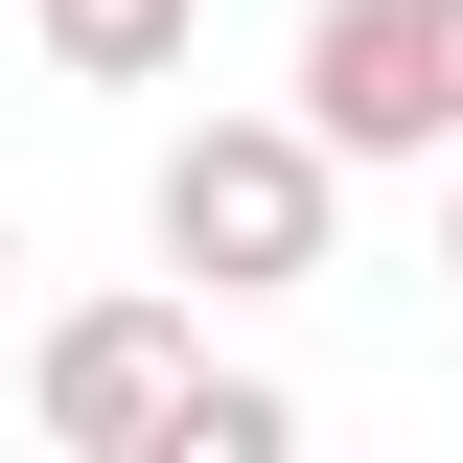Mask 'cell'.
<instances>
[{"label": "cell", "mask_w": 463, "mask_h": 463, "mask_svg": "<svg viewBox=\"0 0 463 463\" xmlns=\"http://www.w3.org/2000/svg\"><path fill=\"white\" fill-rule=\"evenodd\" d=\"M139 232H163L185 301H279V279H325V232H347V139L301 93L279 116H185L163 185H139Z\"/></svg>", "instance_id": "6da1fadb"}, {"label": "cell", "mask_w": 463, "mask_h": 463, "mask_svg": "<svg viewBox=\"0 0 463 463\" xmlns=\"http://www.w3.org/2000/svg\"><path fill=\"white\" fill-rule=\"evenodd\" d=\"M301 440V394H279V371H209V394H185V440L163 463H279Z\"/></svg>", "instance_id": "5b68a950"}, {"label": "cell", "mask_w": 463, "mask_h": 463, "mask_svg": "<svg viewBox=\"0 0 463 463\" xmlns=\"http://www.w3.org/2000/svg\"><path fill=\"white\" fill-rule=\"evenodd\" d=\"M185 394H209V301H185V279H116V301H70V325L24 347L47 463H163V440H185Z\"/></svg>", "instance_id": "7a4b0ae2"}, {"label": "cell", "mask_w": 463, "mask_h": 463, "mask_svg": "<svg viewBox=\"0 0 463 463\" xmlns=\"http://www.w3.org/2000/svg\"><path fill=\"white\" fill-rule=\"evenodd\" d=\"M47 24L70 93H163V70H209V0H24Z\"/></svg>", "instance_id": "277c9868"}, {"label": "cell", "mask_w": 463, "mask_h": 463, "mask_svg": "<svg viewBox=\"0 0 463 463\" xmlns=\"http://www.w3.org/2000/svg\"><path fill=\"white\" fill-rule=\"evenodd\" d=\"M440 279H463V163H440Z\"/></svg>", "instance_id": "8992f818"}, {"label": "cell", "mask_w": 463, "mask_h": 463, "mask_svg": "<svg viewBox=\"0 0 463 463\" xmlns=\"http://www.w3.org/2000/svg\"><path fill=\"white\" fill-rule=\"evenodd\" d=\"M0 279H24V209H0Z\"/></svg>", "instance_id": "52a82bcc"}, {"label": "cell", "mask_w": 463, "mask_h": 463, "mask_svg": "<svg viewBox=\"0 0 463 463\" xmlns=\"http://www.w3.org/2000/svg\"><path fill=\"white\" fill-rule=\"evenodd\" d=\"M301 116L347 163H463V0H301Z\"/></svg>", "instance_id": "3957f363"}]
</instances>
